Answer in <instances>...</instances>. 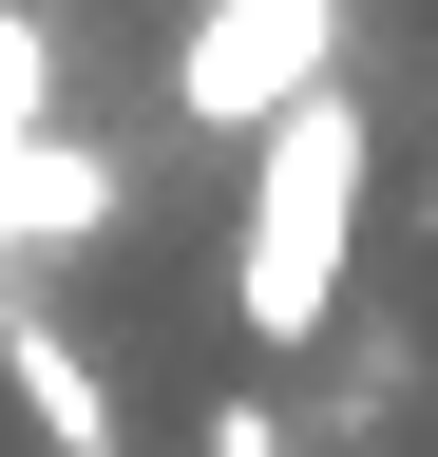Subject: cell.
<instances>
[{"label": "cell", "instance_id": "1", "mask_svg": "<svg viewBox=\"0 0 438 457\" xmlns=\"http://www.w3.org/2000/svg\"><path fill=\"white\" fill-rule=\"evenodd\" d=\"M362 191H381V114L362 96H305V114L248 134V191H229V343L248 362H305L362 305Z\"/></svg>", "mask_w": 438, "mask_h": 457}, {"label": "cell", "instance_id": "2", "mask_svg": "<svg viewBox=\"0 0 438 457\" xmlns=\"http://www.w3.org/2000/svg\"><path fill=\"white\" fill-rule=\"evenodd\" d=\"M343 38H362V0H191V20H172V77H153V114L248 153L267 114L343 96Z\"/></svg>", "mask_w": 438, "mask_h": 457}, {"label": "cell", "instance_id": "3", "mask_svg": "<svg viewBox=\"0 0 438 457\" xmlns=\"http://www.w3.org/2000/svg\"><path fill=\"white\" fill-rule=\"evenodd\" d=\"M0 420L38 457H134V400H115V362H95L58 305H0Z\"/></svg>", "mask_w": 438, "mask_h": 457}, {"label": "cell", "instance_id": "4", "mask_svg": "<svg viewBox=\"0 0 438 457\" xmlns=\"http://www.w3.org/2000/svg\"><path fill=\"white\" fill-rule=\"evenodd\" d=\"M95 228H115V153H95L77 134V114H58V134H38V153H0V248H95Z\"/></svg>", "mask_w": 438, "mask_h": 457}, {"label": "cell", "instance_id": "5", "mask_svg": "<svg viewBox=\"0 0 438 457\" xmlns=\"http://www.w3.org/2000/svg\"><path fill=\"white\" fill-rule=\"evenodd\" d=\"M38 134H58V20L0 0V153H38Z\"/></svg>", "mask_w": 438, "mask_h": 457}, {"label": "cell", "instance_id": "6", "mask_svg": "<svg viewBox=\"0 0 438 457\" xmlns=\"http://www.w3.org/2000/svg\"><path fill=\"white\" fill-rule=\"evenodd\" d=\"M191 457H286V400H267V381H229V400L191 420Z\"/></svg>", "mask_w": 438, "mask_h": 457}, {"label": "cell", "instance_id": "7", "mask_svg": "<svg viewBox=\"0 0 438 457\" xmlns=\"http://www.w3.org/2000/svg\"><path fill=\"white\" fill-rule=\"evenodd\" d=\"M0 305H20V248H0Z\"/></svg>", "mask_w": 438, "mask_h": 457}]
</instances>
